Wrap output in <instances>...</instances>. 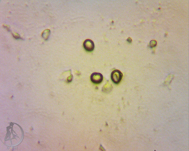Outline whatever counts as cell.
I'll list each match as a JSON object with an SVG mask.
<instances>
[{"mask_svg":"<svg viewBox=\"0 0 189 151\" xmlns=\"http://www.w3.org/2000/svg\"><path fill=\"white\" fill-rule=\"evenodd\" d=\"M83 46L85 50L87 51L92 52L94 50V44L92 40L87 39L84 41Z\"/></svg>","mask_w":189,"mask_h":151,"instance_id":"cell-3","label":"cell"},{"mask_svg":"<svg viewBox=\"0 0 189 151\" xmlns=\"http://www.w3.org/2000/svg\"><path fill=\"white\" fill-rule=\"evenodd\" d=\"M157 45V42L154 40H152L150 43V46L151 48L155 47Z\"/></svg>","mask_w":189,"mask_h":151,"instance_id":"cell-4","label":"cell"},{"mask_svg":"<svg viewBox=\"0 0 189 151\" xmlns=\"http://www.w3.org/2000/svg\"><path fill=\"white\" fill-rule=\"evenodd\" d=\"M129 39H129V40H128V42H130H130H131V41H132V40H131V39L130 38H129Z\"/></svg>","mask_w":189,"mask_h":151,"instance_id":"cell-5","label":"cell"},{"mask_svg":"<svg viewBox=\"0 0 189 151\" xmlns=\"http://www.w3.org/2000/svg\"><path fill=\"white\" fill-rule=\"evenodd\" d=\"M90 78L91 81L93 83L98 84L102 82L103 76L100 73H94L91 75Z\"/></svg>","mask_w":189,"mask_h":151,"instance_id":"cell-2","label":"cell"},{"mask_svg":"<svg viewBox=\"0 0 189 151\" xmlns=\"http://www.w3.org/2000/svg\"><path fill=\"white\" fill-rule=\"evenodd\" d=\"M122 76L123 75L122 72L119 70H116L112 72L111 78L112 81L115 84H118L121 82Z\"/></svg>","mask_w":189,"mask_h":151,"instance_id":"cell-1","label":"cell"}]
</instances>
